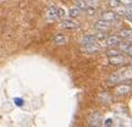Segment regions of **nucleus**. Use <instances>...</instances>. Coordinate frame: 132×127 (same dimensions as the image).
<instances>
[{"instance_id":"obj_20","label":"nucleus","mask_w":132,"mask_h":127,"mask_svg":"<svg viewBox=\"0 0 132 127\" xmlns=\"http://www.w3.org/2000/svg\"><path fill=\"white\" fill-rule=\"evenodd\" d=\"M103 125H104L105 127H111V126H114V121H113V118H106V120H104Z\"/></svg>"},{"instance_id":"obj_21","label":"nucleus","mask_w":132,"mask_h":127,"mask_svg":"<svg viewBox=\"0 0 132 127\" xmlns=\"http://www.w3.org/2000/svg\"><path fill=\"white\" fill-rule=\"evenodd\" d=\"M66 17V11L65 9H62V7H59V19L62 20Z\"/></svg>"},{"instance_id":"obj_24","label":"nucleus","mask_w":132,"mask_h":127,"mask_svg":"<svg viewBox=\"0 0 132 127\" xmlns=\"http://www.w3.org/2000/svg\"><path fill=\"white\" fill-rule=\"evenodd\" d=\"M87 3L90 5V6H98L99 5V0H87Z\"/></svg>"},{"instance_id":"obj_9","label":"nucleus","mask_w":132,"mask_h":127,"mask_svg":"<svg viewBox=\"0 0 132 127\" xmlns=\"http://www.w3.org/2000/svg\"><path fill=\"white\" fill-rule=\"evenodd\" d=\"M121 40H122V38L120 37V36H113V37H109L106 39V45L110 48L119 47L121 44Z\"/></svg>"},{"instance_id":"obj_15","label":"nucleus","mask_w":132,"mask_h":127,"mask_svg":"<svg viewBox=\"0 0 132 127\" xmlns=\"http://www.w3.org/2000/svg\"><path fill=\"white\" fill-rule=\"evenodd\" d=\"M81 11H82V10L78 9L77 6H75V7H71V9L69 10V16H70V17H77V16H80Z\"/></svg>"},{"instance_id":"obj_22","label":"nucleus","mask_w":132,"mask_h":127,"mask_svg":"<svg viewBox=\"0 0 132 127\" xmlns=\"http://www.w3.org/2000/svg\"><path fill=\"white\" fill-rule=\"evenodd\" d=\"M125 9H126V15L132 16V3H130V4L126 5V6H125Z\"/></svg>"},{"instance_id":"obj_25","label":"nucleus","mask_w":132,"mask_h":127,"mask_svg":"<svg viewBox=\"0 0 132 127\" xmlns=\"http://www.w3.org/2000/svg\"><path fill=\"white\" fill-rule=\"evenodd\" d=\"M121 1V4H123V5H127V4H130V3H132V0H120Z\"/></svg>"},{"instance_id":"obj_6","label":"nucleus","mask_w":132,"mask_h":127,"mask_svg":"<svg viewBox=\"0 0 132 127\" xmlns=\"http://www.w3.org/2000/svg\"><path fill=\"white\" fill-rule=\"evenodd\" d=\"M108 61L110 65H122L126 62V57L122 56L121 54L119 55H114V56H109Z\"/></svg>"},{"instance_id":"obj_11","label":"nucleus","mask_w":132,"mask_h":127,"mask_svg":"<svg viewBox=\"0 0 132 127\" xmlns=\"http://www.w3.org/2000/svg\"><path fill=\"white\" fill-rule=\"evenodd\" d=\"M53 42H54V44H56V45H65L66 43H67V37L62 36V34H56L55 37L53 38Z\"/></svg>"},{"instance_id":"obj_16","label":"nucleus","mask_w":132,"mask_h":127,"mask_svg":"<svg viewBox=\"0 0 132 127\" xmlns=\"http://www.w3.org/2000/svg\"><path fill=\"white\" fill-rule=\"evenodd\" d=\"M119 34H120V37L122 38V39H128V38L131 37L132 31L131 29H121Z\"/></svg>"},{"instance_id":"obj_4","label":"nucleus","mask_w":132,"mask_h":127,"mask_svg":"<svg viewBox=\"0 0 132 127\" xmlns=\"http://www.w3.org/2000/svg\"><path fill=\"white\" fill-rule=\"evenodd\" d=\"M45 17H47L48 21H56L59 19V6H55L53 5L50 7H48L47 12H45Z\"/></svg>"},{"instance_id":"obj_19","label":"nucleus","mask_w":132,"mask_h":127,"mask_svg":"<svg viewBox=\"0 0 132 127\" xmlns=\"http://www.w3.org/2000/svg\"><path fill=\"white\" fill-rule=\"evenodd\" d=\"M86 12L89 15V16H94L95 12H97V10H95L94 6H90V5H89V6H88V7L86 9Z\"/></svg>"},{"instance_id":"obj_10","label":"nucleus","mask_w":132,"mask_h":127,"mask_svg":"<svg viewBox=\"0 0 132 127\" xmlns=\"http://www.w3.org/2000/svg\"><path fill=\"white\" fill-rule=\"evenodd\" d=\"M100 17L102 20H105V21H109V22H113L115 20H118L119 15L116 12H114V11H105L103 14L100 15Z\"/></svg>"},{"instance_id":"obj_8","label":"nucleus","mask_w":132,"mask_h":127,"mask_svg":"<svg viewBox=\"0 0 132 127\" xmlns=\"http://www.w3.org/2000/svg\"><path fill=\"white\" fill-rule=\"evenodd\" d=\"M131 92V87L127 84H120L116 87L115 89V94L119 95V97H123V95H127L128 93Z\"/></svg>"},{"instance_id":"obj_3","label":"nucleus","mask_w":132,"mask_h":127,"mask_svg":"<svg viewBox=\"0 0 132 127\" xmlns=\"http://www.w3.org/2000/svg\"><path fill=\"white\" fill-rule=\"evenodd\" d=\"M60 26H61V28H65V29H75V28H78L80 27V23L73 20V17H71V19H62L60 21Z\"/></svg>"},{"instance_id":"obj_1","label":"nucleus","mask_w":132,"mask_h":127,"mask_svg":"<svg viewBox=\"0 0 132 127\" xmlns=\"http://www.w3.org/2000/svg\"><path fill=\"white\" fill-rule=\"evenodd\" d=\"M132 80V67H122L114 72L113 75L108 78V84L114 86L121 83V82H126V81Z\"/></svg>"},{"instance_id":"obj_14","label":"nucleus","mask_w":132,"mask_h":127,"mask_svg":"<svg viewBox=\"0 0 132 127\" xmlns=\"http://www.w3.org/2000/svg\"><path fill=\"white\" fill-rule=\"evenodd\" d=\"M75 6H77V7L81 9L82 11H86V9L89 6V4L87 3V0H76Z\"/></svg>"},{"instance_id":"obj_17","label":"nucleus","mask_w":132,"mask_h":127,"mask_svg":"<svg viewBox=\"0 0 132 127\" xmlns=\"http://www.w3.org/2000/svg\"><path fill=\"white\" fill-rule=\"evenodd\" d=\"M108 4L110 7L116 9V7H119V6L121 5V1H120V0H108Z\"/></svg>"},{"instance_id":"obj_2","label":"nucleus","mask_w":132,"mask_h":127,"mask_svg":"<svg viewBox=\"0 0 132 127\" xmlns=\"http://www.w3.org/2000/svg\"><path fill=\"white\" fill-rule=\"evenodd\" d=\"M87 121H88V125L89 126H102L103 125V116H102V114L98 113V111H93V113H90L88 115V118H87Z\"/></svg>"},{"instance_id":"obj_7","label":"nucleus","mask_w":132,"mask_h":127,"mask_svg":"<svg viewBox=\"0 0 132 127\" xmlns=\"http://www.w3.org/2000/svg\"><path fill=\"white\" fill-rule=\"evenodd\" d=\"M93 44H97V37L93 36V34H87L81 39V45L82 47H86V45H93Z\"/></svg>"},{"instance_id":"obj_18","label":"nucleus","mask_w":132,"mask_h":127,"mask_svg":"<svg viewBox=\"0 0 132 127\" xmlns=\"http://www.w3.org/2000/svg\"><path fill=\"white\" fill-rule=\"evenodd\" d=\"M121 53V50H119V49H110L106 52V55L108 56H114V55H119Z\"/></svg>"},{"instance_id":"obj_13","label":"nucleus","mask_w":132,"mask_h":127,"mask_svg":"<svg viewBox=\"0 0 132 127\" xmlns=\"http://www.w3.org/2000/svg\"><path fill=\"white\" fill-rule=\"evenodd\" d=\"M81 50L83 53H87V54H89V53H95L99 50V48L95 45V44H93V45H86V47H82L81 48Z\"/></svg>"},{"instance_id":"obj_5","label":"nucleus","mask_w":132,"mask_h":127,"mask_svg":"<svg viewBox=\"0 0 132 127\" xmlns=\"http://www.w3.org/2000/svg\"><path fill=\"white\" fill-rule=\"evenodd\" d=\"M110 27H111L110 22H109V21H105V20H102V19L94 23V28L97 29V31H99V32H106V31L110 29Z\"/></svg>"},{"instance_id":"obj_12","label":"nucleus","mask_w":132,"mask_h":127,"mask_svg":"<svg viewBox=\"0 0 132 127\" xmlns=\"http://www.w3.org/2000/svg\"><path fill=\"white\" fill-rule=\"evenodd\" d=\"M98 99L100 100V103L103 104H110L111 103V95L106 93V92H103V93H100L98 95Z\"/></svg>"},{"instance_id":"obj_23","label":"nucleus","mask_w":132,"mask_h":127,"mask_svg":"<svg viewBox=\"0 0 132 127\" xmlns=\"http://www.w3.org/2000/svg\"><path fill=\"white\" fill-rule=\"evenodd\" d=\"M14 103L16 104L17 106H22V105H23V100H22V99H20V98H15Z\"/></svg>"},{"instance_id":"obj_26","label":"nucleus","mask_w":132,"mask_h":127,"mask_svg":"<svg viewBox=\"0 0 132 127\" xmlns=\"http://www.w3.org/2000/svg\"><path fill=\"white\" fill-rule=\"evenodd\" d=\"M128 40H130V42H132V34H131V37L128 38Z\"/></svg>"}]
</instances>
